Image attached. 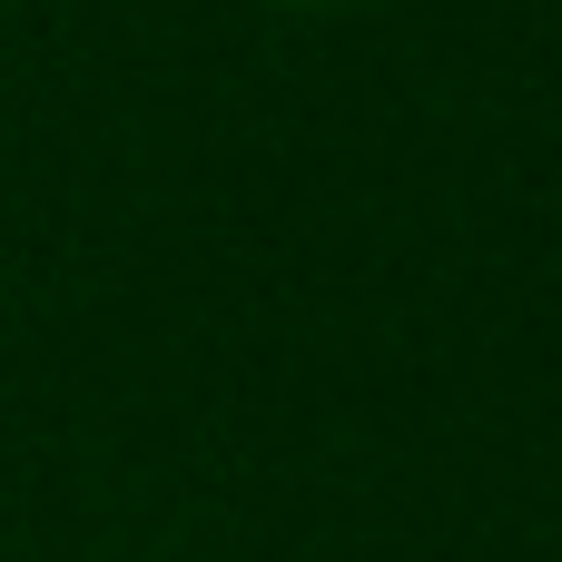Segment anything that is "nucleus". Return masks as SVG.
<instances>
[{
  "instance_id": "1",
  "label": "nucleus",
  "mask_w": 562,
  "mask_h": 562,
  "mask_svg": "<svg viewBox=\"0 0 562 562\" xmlns=\"http://www.w3.org/2000/svg\"><path fill=\"white\" fill-rule=\"evenodd\" d=\"M296 10H316V0H296Z\"/></svg>"
}]
</instances>
